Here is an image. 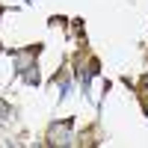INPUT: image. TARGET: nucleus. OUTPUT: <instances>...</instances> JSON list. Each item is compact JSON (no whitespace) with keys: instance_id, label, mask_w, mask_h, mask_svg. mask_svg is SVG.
Wrapping results in <instances>:
<instances>
[{"instance_id":"1","label":"nucleus","mask_w":148,"mask_h":148,"mask_svg":"<svg viewBox=\"0 0 148 148\" xmlns=\"http://www.w3.org/2000/svg\"><path fill=\"white\" fill-rule=\"evenodd\" d=\"M51 139H53L56 145L68 142V125H53V127H51Z\"/></svg>"}]
</instances>
